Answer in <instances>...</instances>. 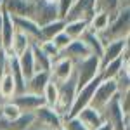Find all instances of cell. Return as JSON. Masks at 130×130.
I'll return each instance as SVG.
<instances>
[{
    "mask_svg": "<svg viewBox=\"0 0 130 130\" xmlns=\"http://www.w3.org/2000/svg\"><path fill=\"white\" fill-rule=\"evenodd\" d=\"M97 35L101 37V40L104 42V45L111 40L128 38V35H130V7L120 9V12L113 19H109L108 28L102 33H97Z\"/></svg>",
    "mask_w": 130,
    "mask_h": 130,
    "instance_id": "1",
    "label": "cell"
},
{
    "mask_svg": "<svg viewBox=\"0 0 130 130\" xmlns=\"http://www.w3.org/2000/svg\"><path fill=\"white\" fill-rule=\"evenodd\" d=\"M76 92H78V82H76L75 73L68 80L57 83V104H56L54 109L57 111L62 118H66V115L70 113V108L73 104V101H75Z\"/></svg>",
    "mask_w": 130,
    "mask_h": 130,
    "instance_id": "2",
    "label": "cell"
},
{
    "mask_svg": "<svg viewBox=\"0 0 130 130\" xmlns=\"http://www.w3.org/2000/svg\"><path fill=\"white\" fill-rule=\"evenodd\" d=\"M101 75V59L97 56H87L85 59L75 62V76L78 82V89L87 85L90 80Z\"/></svg>",
    "mask_w": 130,
    "mask_h": 130,
    "instance_id": "3",
    "label": "cell"
},
{
    "mask_svg": "<svg viewBox=\"0 0 130 130\" xmlns=\"http://www.w3.org/2000/svg\"><path fill=\"white\" fill-rule=\"evenodd\" d=\"M102 80V76H95L94 80H90L87 85H83L78 89L76 92V95H75V101H73V104H71L70 108V113L66 115V118H71V116H76L78 113H80L83 108H87L90 106V101H92V95H94V92H95V87L99 85V82ZM64 120V118H62Z\"/></svg>",
    "mask_w": 130,
    "mask_h": 130,
    "instance_id": "4",
    "label": "cell"
},
{
    "mask_svg": "<svg viewBox=\"0 0 130 130\" xmlns=\"http://www.w3.org/2000/svg\"><path fill=\"white\" fill-rule=\"evenodd\" d=\"M31 19L35 21L38 26H43L54 19H61L57 4L52 0H33V14Z\"/></svg>",
    "mask_w": 130,
    "mask_h": 130,
    "instance_id": "5",
    "label": "cell"
},
{
    "mask_svg": "<svg viewBox=\"0 0 130 130\" xmlns=\"http://www.w3.org/2000/svg\"><path fill=\"white\" fill-rule=\"evenodd\" d=\"M116 94H118V87H116L115 80H101L99 85L95 87L94 95H92L90 106L95 108V109H99V111H102L106 108V104H108Z\"/></svg>",
    "mask_w": 130,
    "mask_h": 130,
    "instance_id": "6",
    "label": "cell"
},
{
    "mask_svg": "<svg viewBox=\"0 0 130 130\" xmlns=\"http://www.w3.org/2000/svg\"><path fill=\"white\" fill-rule=\"evenodd\" d=\"M73 73H75V62L68 57H62V56L52 61V66L49 70L50 80L54 83H61V82L68 80Z\"/></svg>",
    "mask_w": 130,
    "mask_h": 130,
    "instance_id": "7",
    "label": "cell"
},
{
    "mask_svg": "<svg viewBox=\"0 0 130 130\" xmlns=\"http://www.w3.org/2000/svg\"><path fill=\"white\" fill-rule=\"evenodd\" d=\"M33 115H35L37 123H40V125H43V127H47L50 130H57L62 127V116L54 108H50L47 104H43L38 109H35Z\"/></svg>",
    "mask_w": 130,
    "mask_h": 130,
    "instance_id": "8",
    "label": "cell"
},
{
    "mask_svg": "<svg viewBox=\"0 0 130 130\" xmlns=\"http://www.w3.org/2000/svg\"><path fill=\"white\" fill-rule=\"evenodd\" d=\"M94 12H95V0H73L64 21H73V19L89 21L94 16Z\"/></svg>",
    "mask_w": 130,
    "mask_h": 130,
    "instance_id": "9",
    "label": "cell"
},
{
    "mask_svg": "<svg viewBox=\"0 0 130 130\" xmlns=\"http://www.w3.org/2000/svg\"><path fill=\"white\" fill-rule=\"evenodd\" d=\"M10 101L21 109V113H33L35 109H38L40 106L45 104L43 95L33 94V92H28V90H24L23 94H16Z\"/></svg>",
    "mask_w": 130,
    "mask_h": 130,
    "instance_id": "10",
    "label": "cell"
},
{
    "mask_svg": "<svg viewBox=\"0 0 130 130\" xmlns=\"http://www.w3.org/2000/svg\"><path fill=\"white\" fill-rule=\"evenodd\" d=\"M14 28L21 33H24L31 42H42L40 38V26L31 19V18H21V16H10Z\"/></svg>",
    "mask_w": 130,
    "mask_h": 130,
    "instance_id": "11",
    "label": "cell"
},
{
    "mask_svg": "<svg viewBox=\"0 0 130 130\" xmlns=\"http://www.w3.org/2000/svg\"><path fill=\"white\" fill-rule=\"evenodd\" d=\"M128 49V38H118V40H111L104 45L102 50V56H101V68L104 64L111 62L113 59L120 57L125 50Z\"/></svg>",
    "mask_w": 130,
    "mask_h": 130,
    "instance_id": "12",
    "label": "cell"
},
{
    "mask_svg": "<svg viewBox=\"0 0 130 130\" xmlns=\"http://www.w3.org/2000/svg\"><path fill=\"white\" fill-rule=\"evenodd\" d=\"M128 54L130 52H128V49H127L120 57H116V59H113L111 62L104 64V66L101 68V76H102V80H115V76L121 71L123 66H130Z\"/></svg>",
    "mask_w": 130,
    "mask_h": 130,
    "instance_id": "13",
    "label": "cell"
},
{
    "mask_svg": "<svg viewBox=\"0 0 130 130\" xmlns=\"http://www.w3.org/2000/svg\"><path fill=\"white\" fill-rule=\"evenodd\" d=\"M61 56L71 59L73 62H78V61L85 59L87 56H90V52H89V47L85 45V42L82 38H76V40H71L66 49L61 50Z\"/></svg>",
    "mask_w": 130,
    "mask_h": 130,
    "instance_id": "14",
    "label": "cell"
},
{
    "mask_svg": "<svg viewBox=\"0 0 130 130\" xmlns=\"http://www.w3.org/2000/svg\"><path fill=\"white\" fill-rule=\"evenodd\" d=\"M76 116H78V120H80L89 130L97 128L99 125H102V123H104V116H102V113H101L99 109H95V108H92V106L83 108V109H82Z\"/></svg>",
    "mask_w": 130,
    "mask_h": 130,
    "instance_id": "15",
    "label": "cell"
},
{
    "mask_svg": "<svg viewBox=\"0 0 130 130\" xmlns=\"http://www.w3.org/2000/svg\"><path fill=\"white\" fill-rule=\"evenodd\" d=\"M49 82H50L49 71H35L30 78L26 80V90H28V92H33V94L42 95Z\"/></svg>",
    "mask_w": 130,
    "mask_h": 130,
    "instance_id": "16",
    "label": "cell"
},
{
    "mask_svg": "<svg viewBox=\"0 0 130 130\" xmlns=\"http://www.w3.org/2000/svg\"><path fill=\"white\" fill-rule=\"evenodd\" d=\"M82 40L85 42V45L89 47V52L92 56H97L101 59V56H102V50H104V42L101 40V37L97 33H94V31L87 30L83 35H82Z\"/></svg>",
    "mask_w": 130,
    "mask_h": 130,
    "instance_id": "17",
    "label": "cell"
},
{
    "mask_svg": "<svg viewBox=\"0 0 130 130\" xmlns=\"http://www.w3.org/2000/svg\"><path fill=\"white\" fill-rule=\"evenodd\" d=\"M87 30H89V21L87 19H73V21H66L62 31L71 40H76V38H82V35Z\"/></svg>",
    "mask_w": 130,
    "mask_h": 130,
    "instance_id": "18",
    "label": "cell"
},
{
    "mask_svg": "<svg viewBox=\"0 0 130 130\" xmlns=\"http://www.w3.org/2000/svg\"><path fill=\"white\" fill-rule=\"evenodd\" d=\"M16 95V85L12 80V75L9 73V70H5V73L0 78V102L2 101H9Z\"/></svg>",
    "mask_w": 130,
    "mask_h": 130,
    "instance_id": "19",
    "label": "cell"
},
{
    "mask_svg": "<svg viewBox=\"0 0 130 130\" xmlns=\"http://www.w3.org/2000/svg\"><path fill=\"white\" fill-rule=\"evenodd\" d=\"M31 54H33V61H35V70L37 71H49L52 66V59L47 57L38 47V42H31Z\"/></svg>",
    "mask_w": 130,
    "mask_h": 130,
    "instance_id": "20",
    "label": "cell"
},
{
    "mask_svg": "<svg viewBox=\"0 0 130 130\" xmlns=\"http://www.w3.org/2000/svg\"><path fill=\"white\" fill-rule=\"evenodd\" d=\"M18 62H19V68H21V73H23V78H24V82H26L31 75L37 71V70H35L33 54H31V47L28 50H24L21 56H18Z\"/></svg>",
    "mask_w": 130,
    "mask_h": 130,
    "instance_id": "21",
    "label": "cell"
},
{
    "mask_svg": "<svg viewBox=\"0 0 130 130\" xmlns=\"http://www.w3.org/2000/svg\"><path fill=\"white\" fill-rule=\"evenodd\" d=\"M64 24H66L64 19H54L47 24L40 26V38L42 40H52L57 33H61L64 30Z\"/></svg>",
    "mask_w": 130,
    "mask_h": 130,
    "instance_id": "22",
    "label": "cell"
},
{
    "mask_svg": "<svg viewBox=\"0 0 130 130\" xmlns=\"http://www.w3.org/2000/svg\"><path fill=\"white\" fill-rule=\"evenodd\" d=\"M31 47V40L21 31H14V37H12V42H10V52L14 56H21L24 50H28Z\"/></svg>",
    "mask_w": 130,
    "mask_h": 130,
    "instance_id": "23",
    "label": "cell"
},
{
    "mask_svg": "<svg viewBox=\"0 0 130 130\" xmlns=\"http://www.w3.org/2000/svg\"><path fill=\"white\" fill-rule=\"evenodd\" d=\"M109 24V16L106 12H94V16L89 19V30L94 33H102Z\"/></svg>",
    "mask_w": 130,
    "mask_h": 130,
    "instance_id": "24",
    "label": "cell"
},
{
    "mask_svg": "<svg viewBox=\"0 0 130 130\" xmlns=\"http://www.w3.org/2000/svg\"><path fill=\"white\" fill-rule=\"evenodd\" d=\"M95 12H106L113 19L120 12V0H95Z\"/></svg>",
    "mask_w": 130,
    "mask_h": 130,
    "instance_id": "25",
    "label": "cell"
},
{
    "mask_svg": "<svg viewBox=\"0 0 130 130\" xmlns=\"http://www.w3.org/2000/svg\"><path fill=\"white\" fill-rule=\"evenodd\" d=\"M21 115V109L12 102V101H2L0 102V116L4 120H14Z\"/></svg>",
    "mask_w": 130,
    "mask_h": 130,
    "instance_id": "26",
    "label": "cell"
},
{
    "mask_svg": "<svg viewBox=\"0 0 130 130\" xmlns=\"http://www.w3.org/2000/svg\"><path fill=\"white\" fill-rule=\"evenodd\" d=\"M115 83L118 87V92H128L130 90V66H123L121 71L115 76Z\"/></svg>",
    "mask_w": 130,
    "mask_h": 130,
    "instance_id": "27",
    "label": "cell"
},
{
    "mask_svg": "<svg viewBox=\"0 0 130 130\" xmlns=\"http://www.w3.org/2000/svg\"><path fill=\"white\" fill-rule=\"evenodd\" d=\"M42 95H43V101H45L47 106L56 108V104H57V83H54V82L50 80L47 83V87H45Z\"/></svg>",
    "mask_w": 130,
    "mask_h": 130,
    "instance_id": "28",
    "label": "cell"
},
{
    "mask_svg": "<svg viewBox=\"0 0 130 130\" xmlns=\"http://www.w3.org/2000/svg\"><path fill=\"white\" fill-rule=\"evenodd\" d=\"M38 47H40V50L47 56V57H50V59L54 61V59H57L61 56V50L52 43L50 40H42V42H38Z\"/></svg>",
    "mask_w": 130,
    "mask_h": 130,
    "instance_id": "29",
    "label": "cell"
},
{
    "mask_svg": "<svg viewBox=\"0 0 130 130\" xmlns=\"http://www.w3.org/2000/svg\"><path fill=\"white\" fill-rule=\"evenodd\" d=\"M62 127H64V130H89L80 120H78V116L64 118V120H62Z\"/></svg>",
    "mask_w": 130,
    "mask_h": 130,
    "instance_id": "30",
    "label": "cell"
},
{
    "mask_svg": "<svg viewBox=\"0 0 130 130\" xmlns=\"http://www.w3.org/2000/svg\"><path fill=\"white\" fill-rule=\"evenodd\" d=\"M50 42H52V43H54L59 50H62V49H66V47H68V43L71 42V38L64 33V31H61V33H57V35H56Z\"/></svg>",
    "mask_w": 130,
    "mask_h": 130,
    "instance_id": "31",
    "label": "cell"
},
{
    "mask_svg": "<svg viewBox=\"0 0 130 130\" xmlns=\"http://www.w3.org/2000/svg\"><path fill=\"white\" fill-rule=\"evenodd\" d=\"M56 4H57V10H59V18L64 19L71 7V4H73V0H56Z\"/></svg>",
    "mask_w": 130,
    "mask_h": 130,
    "instance_id": "32",
    "label": "cell"
},
{
    "mask_svg": "<svg viewBox=\"0 0 130 130\" xmlns=\"http://www.w3.org/2000/svg\"><path fill=\"white\" fill-rule=\"evenodd\" d=\"M5 70H7V54L4 49H0V78L5 73Z\"/></svg>",
    "mask_w": 130,
    "mask_h": 130,
    "instance_id": "33",
    "label": "cell"
},
{
    "mask_svg": "<svg viewBox=\"0 0 130 130\" xmlns=\"http://www.w3.org/2000/svg\"><path fill=\"white\" fill-rule=\"evenodd\" d=\"M94 130H113V125H111L109 121H104L102 125H99L97 128H94Z\"/></svg>",
    "mask_w": 130,
    "mask_h": 130,
    "instance_id": "34",
    "label": "cell"
},
{
    "mask_svg": "<svg viewBox=\"0 0 130 130\" xmlns=\"http://www.w3.org/2000/svg\"><path fill=\"white\" fill-rule=\"evenodd\" d=\"M28 130H50L47 128V127H43V125H40V123H37V121H33V125H31Z\"/></svg>",
    "mask_w": 130,
    "mask_h": 130,
    "instance_id": "35",
    "label": "cell"
},
{
    "mask_svg": "<svg viewBox=\"0 0 130 130\" xmlns=\"http://www.w3.org/2000/svg\"><path fill=\"white\" fill-rule=\"evenodd\" d=\"M0 37H2V12H0ZM2 47V45H0Z\"/></svg>",
    "mask_w": 130,
    "mask_h": 130,
    "instance_id": "36",
    "label": "cell"
},
{
    "mask_svg": "<svg viewBox=\"0 0 130 130\" xmlns=\"http://www.w3.org/2000/svg\"><path fill=\"white\" fill-rule=\"evenodd\" d=\"M57 130H64V127H61V128H57Z\"/></svg>",
    "mask_w": 130,
    "mask_h": 130,
    "instance_id": "37",
    "label": "cell"
},
{
    "mask_svg": "<svg viewBox=\"0 0 130 130\" xmlns=\"http://www.w3.org/2000/svg\"><path fill=\"white\" fill-rule=\"evenodd\" d=\"M0 49H2V47H0Z\"/></svg>",
    "mask_w": 130,
    "mask_h": 130,
    "instance_id": "38",
    "label": "cell"
}]
</instances>
